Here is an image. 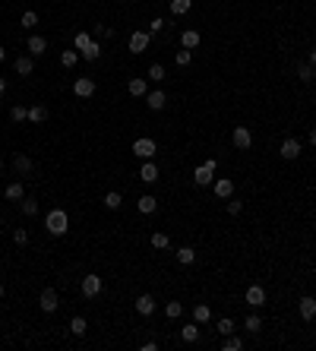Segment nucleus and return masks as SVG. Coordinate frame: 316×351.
Returning a JSON list of instances; mask_svg holds the SVG:
<instances>
[{
  "label": "nucleus",
  "instance_id": "obj_3",
  "mask_svg": "<svg viewBox=\"0 0 316 351\" xmlns=\"http://www.w3.org/2000/svg\"><path fill=\"white\" fill-rule=\"evenodd\" d=\"M38 307L44 313H57V307H60V298H57V288H44L41 298H38Z\"/></svg>",
  "mask_w": 316,
  "mask_h": 351
},
{
  "label": "nucleus",
  "instance_id": "obj_44",
  "mask_svg": "<svg viewBox=\"0 0 316 351\" xmlns=\"http://www.w3.org/2000/svg\"><path fill=\"white\" fill-rule=\"evenodd\" d=\"M161 29H165V19H158V16H155V19L149 22V32H152V35H158Z\"/></svg>",
  "mask_w": 316,
  "mask_h": 351
},
{
  "label": "nucleus",
  "instance_id": "obj_28",
  "mask_svg": "<svg viewBox=\"0 0 316 351\" xmlns=\"http://www.w3.org/2000/svg\"><path fill=\"white\" fill-rule=\"evenodd\" d=\"M193 260H196V250H193V247H180V250H177V263H180V266H190Z\"/></svg>",
  "mask_w": 316,
  "mask_h": 351
},
{
  "label": "nucleus",
  "instance_id": "obj_14",
  "mask_svg": "<svg viewBox=\"0 0 316 351\" xmlns=\"http://www.w3.org/2000/svg\"><path fill=\"white\" fill-rule=\"evenodd\" d=\"M98 291H101V278H98V275H86V278H83V295H86V298H95Z\"/></svg>",
  "mask_w": 316,
  "mask_h": 351
},
{
  "label": "nucleus",
  "instance_id": "obj_25",
  "mask_svg": "<svg viewBox=\"0 0 316 351\" xmlns=\"http://www.w3.org/2000/svg\"><path fill=\"white\" fill-rule=\"evenodd\" d=\"M190 7H193V0H171V13H174V16L190 13Z\"/></svg>",
  "mask_w": 316,
  "mask_h": 351
},
{
  "label": "nucleus",
  "instance_id": "obj_35",
  "mask_svg": "<svg viewBox=\"0 0 316 351\" xmlns=\"http://www.w3.org/2000/svg\"><path fill=\"white\" fill-rule=\"evenodd\" d=\"M165 313H168V317H171V320H177V317H180V313H183V304H180V301H168V307H165Z\"/></svg>",
  "mask_w": 316,
  "mask_h": 351
},
{
  "label": "nucleus",
  "instance_id": "obj_2",
  "mask_svg": "<svg viewBox=\"0 0 316 351\" xmlns=\"http://www.w3.org/2000/svg\"><path fill=\"white\" fill-rule=\"evenodd\" d=\"M155 152H158V143H155V139H149V136H139L136 139V143H133V155H139V158H152V155H155Z\"/></svg>",
  "mask_w": 316,
  "mask_h": 351
},
{
  "label": "nucleus",
  "instance_id": "obj_38",
  "mask_svg": "<svg viewBox=\"0 0 316 351\" xmlns=\"http://www.w3.org/2000/svg\"><path fill=\"white\" fill-rule=\"evenodd\" d=\"M149 79H152V83H161V79H165V67H161V64H152L149 67Z\"/></svg>",
  "mask_w": 316,
  "mask_h": 351
},
{
  "label": "nucleus",
  "instance_id": "obj_32",
  "mask_svg": "<svg viewBox=\"0 0 316 351\" xmlns=\"http://www.w3.org/2000/svg\"><path fill=\"white\" fill-rule=\"evenodd\" d=\"M10 117H13V124L29 121V108H22V104H13V108H10Z\"/></svg>",
  "mask_w": 316,
  "mask_h": 351
},
{
  "label": "nucleus",
  "instance_id": "obj_47",
  "mask_svg": "<svg viewBox=\"0 0 316 351\" xmlns=\"http://www.w3.org/2000/svg\"><path fill=\"white\" fill-rule=\"evenodd\" d=\"M95 35H108V38H111L114 29H108V26H95Z\"/></svg>",
  "mask_w": 316,
  "mask_h": 351
},
{
  "label": "nucleus",
  "instance_id": "obj_39",
  "mask_svg": "<svg viewBox=\"0 0 316 351\" xmlns=\"http://www.w3.org/2000/svg\"><path fill=\"white\" fill-rule=\"evenodd\" d=\"M76 61H79V51H64L60 54V64L70 70V67H76Z\"/></svg>",
  "mask_w": 316,
  "mask_h": 351
},
{
  "label": "nucleus",
  "instance_id": "obj_33",
  "mask_svg": "<svg viewBox=\"0 0 316 351\" xmlns=\"http://www.w3.org/2000/svg\"><path fill=\"white\" fill-rule=\"evenodd\" d=\"M19 209H22V215H35L38 212V203L32 200V196H22V203H19Z\"/></svg>",
  "mask_w": 316,
  "mask_h": 351
},
{
  "label": "nucleus",
  "instance_id": "obj_46",
  "mask_svg": "<svg viewBox=\"0 0 316 351\" xmlns=\"http://www.w3.org/2000/svg\"><path fill=\"white\" fill-rule=\"evenodd\" d=\"M240 209H243V203H240V200H228V215H237Z\"/></svg>",
  "mask_w": 316,
  "mask_h": 351
},
{
  "label": "nucleus",
  "instance_id": "obj_7",
  "mask_svg": "<svg viewBox=\"0 0 316 351\" xmlns=\"http://www.w3.org/2000/svg\"><path fill=\"white\" fill-rule=\"evenodd\" d=\"M234 146L237 149H250L253 146V133L247 130V127H234Z\"/></svg>",
  "mask_w": 316,
  "mask_h": 351
},
{
  "label": "nucleus",
  "instance_id": "obj_43",
  "mask_svg": "<svg viewBox=\"0 0 316 351\" xmlns=\"http://www.w3.org/2000/svg\"><path fill=\"white\" fill-rule=\"evenodd\" d=\"M218 332H221V335H231V332H234V320H228V317L218 320Z\"/></svg>",
  "mask_w": 316,
  "mask_h": 351
},
{
  "label": "nucleus",
  "instance_id": "obj_12",
  "mask_svg": "<svg viewBox=\"0 0 316 351\" xmlns=\"http://www.w3.org/2000/svg\"><path fill=\"white\" fill-rule=\"evenodd\" d=\"M297 310H300V320H313L316 317V298H300V304H297Z\"/></svg>",
  "mask_w": 316,
  "mask_h": 351
},
{
  "label": "nucleus",
  "instance_id": "obj_15",
  "mask_svg": "<svg viewBox=\"0 0 316 351\" xmlns=\"http://www.w3.org/2000/svg\"><path fill=\"white\" fill-rule=\"evenodd\" d=\"M200 32H196V29H186V32H180V44H183V48L186 51H193V48H200Z\"/></svg>",
  "mask_w": 316,
  "mask_h": 351
},
{
  "label": "nucleus",
  "instance_id": "obj_4",
  "mask_svg": "<svg viewBox=\"0 0 316 351\" xmlns=\"http://www.w3.org/2000/svg\"><path fill=\"white\" fill-rule=\"evenodd\" d=\"M73 92H76L79 98H92V95H95V83H92L89 76H79L76 83H73Z\"/></svg>",
  "mask_w": 316,
  "mask_h": 351
},
{
  "label": "nucleus",
  "instance_id": "obj_23",
  "mask_svg": "<svg viewBox=\"0 0 316 351\" xmlns=\"http://www.w3.org/2000/svg\"><path fill=\"white\" fill-rule=\"evenodd\" d=\"M29 121L32 124H44L48 121V108H44V104H32L29 108Z\"/></svg>",
  "mask_w": 316,
  "mask_h": 351
},
{
  "label": "nucleus",
  "instance_id": "obj_45",
  "mask_svg": "<svg viewBox=\"0 0 316 351\" xmlns=\"http://www.w3.org/2000/svg\"><path fill=\"white\" fill-rule=\"evenodd\" d=\"M13 241H16V244H26V241H29V231H26V228H16V231H13Z\"/></svg>",
  "mask_w": 316,
  "mask_h": 351
},
{
  "label": "nucleus",
  "instance_id": "obj_50",
  "mask_svg": "<svg viewBox=\"0 0 316 351\" xmlns=\"http://www.w3.org/2000/svg\"><path fill=\"white\" fill-rule=\"evenodd\" d=\"M310 143L316 146V127H313V130H310Z\"/></svg>",
  "mask_w": 316,
  "mask_h": 351
},
{
  "label": "nucleus",
  "instance_id": "obj_53",
  "mask_svg": "<svg viewBox=\"0 0 316 351\" xmlns=\"http://www.w3.org/2000/svg\"><path fill=\"white\" fill-rule=\"evenodd\" d=\"M0 298H4V285H0Z\"/></svg>",
  "mask_w": 316,
  "mask_h": 351
},
{
  "label": "nucleus",
  "instance_id": "obj_6",
  "mask_svg": "<svg viewBox=\"0 0 316 351\" xmlns=\"http://www.w3.org/2000/svg\"><path fill=\"white\" fill-rule=\"evenodd\" d=\"M247 304H250L253 310H260L263 304H266V291H263L260 285H250V288H247Z\"/></svg>",
  "mask_w": 316,
  "mask_h": 351
},
{
  "label": "nucleus",
  "instance_id": "obj_10",
  "mask_svg": "<svg viewBox=\"0 0 316 351\" xmlns=\"http://www.w3.org/2000/svg\"><path fill=\"white\" fill-rule=\"evenodd\" d=\"M136 313L152 317V313H155V298H152V295H139V298H136Z\"/></svg>",
  "mask_w": 316,
  "mask_h": 351
},
{
  "label": "nucleus",
  "instance_id": "obj_52",
  "mask_svg": "<svg viewBox=\"0 0 316 351\" xmlns=\"http://www.w3.org/2000/svg\"><path fill=\"white\" fill-rule=\"evenodd\" d=\"M0 174H4V158H0Z\"/></svg>",
  "mask_w": 316,
  "mask_h": 351
},
{
  "label": "nucleus",
  "instance_id": "obj_29",
  "mask_svg": "<svg viewBox=\"0 0 316 351\" xmlns=\"http://www.w3.org/2000/svg\"><path fill=\"white\" fill-rule=\"evenodd\" d=\"M86 329H89V323L83 317H73V320H70V332H73V335H86Z\"/></svg>",
  "mask_w": 316,
  "mask_h": 351
},
{
  "label": "nucleus",
  "instance_id": "obj_13",
  "mask_svg": "<svg viewBox=\"0 0 316 351\" xmlns=\"http://www.w3.org/2000/svg\"><path fill=\"white\" fill-rule=\"evenodd\" d=\"M48 51V38H41V35H29V54L32 57H41Z\"/></svg>",
  "mask_w": 316,
  "mask_h": 351
},
{
  "label": "nucleus",
  "instance_id": "obj_20",
  "mask_svg": "<svg viewBox=\"0 0 316 351\" xmlns=\"http://www.w3.org/2000/svg\"><path fill=\"white\" fill-rule=\"evenodd\" d=\"M180 338H183L186 345H193L196 338H200V323H196V320H193V323H186L183 329H180Z\"/></svg>",
  "mask_w": 316,
  "mask_h": 351
},
{
  "label": "nucleus",
  "instance_id": "obj_5",
  "mask_svg": "<svg viewBox=\"0 0 316 351\" xmlns=\"http://www.w3.org/2000/svg\"><path fill=\"white\" fill-rule=\"evenodd\" d=\"M300 155V139H294V136H288L285 143H282V158H288V161H294Z\"/></svg>",
  "mask_w": 316,
  "mask_h": 351
},
{
  "label": "nucleus",
  "instance_id": "obj_37",
  "mask_svg": "<svg viewBox=\"0 0 316 351\" xmlns=\"http://www.w3.org/2000/svg\"><path fill=\"white\" fill-rule=\"evenodd\" d=\"M120 193H117V190H111V193H104V206H108V209H120Z\"/></svg>",
  "mask_w": 316,
  "mask_h": 351
},
{
  "label": "nucleus",
  "instance_id": "obj_51",
  "mask_svg": "<svg viewBox=\"0 0 316 351\" xmlns=\"http://www.w3.org/2000/svg\"><path fill=\"white\" fill-rule=\"evenodd\" d=\"M0 61H7V48H4V44H0Z\"/></svg>",
  "mask_w": 316,
  "mask_h": 351
},
{
  "label": "nucleus",
  "instance_id": "obj_41",
  "mask_svg": "<svg viewBox=\"0 0 316 351\" xmlns=\"http://www.w3.org/2000/svg\"><path fill=\"white\" fill-rule=\"evenodd\" d=\"M193 61V54L190 51H186V48H180L177 54H174V64H177V67H186V64H190Z\"/></svg>",
  "mask_w": 316,
  "mask_h": 351
},
{
  "label": "nucleus",
  "instance_id": "obj_22",
  "mask_svg": "<svg viewBox=\"0 0 316 351\" xmlns=\"http://www.w3.org/2000/svg\"><path fill=\"white\" fill-rule=\"evenodd\" d=\"M13 171L22 174V178H26V174H32V158H29V155H16V158H13Z\"/></svg>",
  "mask_w": 316,
  "mask_h": 351
},
{
  "label": "nucleus",
  "instance_id": "obj_9",
  "mask_svg": "<svg viewBox=\"0 0 316 351\" xmlns=\"http://www.w3.org/2000/svg\"><path fill=\"white\" fill-rule=\"evenodd\" d=\"M127 92H130L133 98H146V92H149V86H146V79L143 76H133L130 83H127Z\"/></svg>",
  "mask_w": 316,
  "mask_h": 351
},
{
  "label": "nucleus",
  "instance_id": "obj_42",
  "mask_svg": "<svg viewBox=\"0 0 316 351\" xmlns=\"http://www.w3.org/2000/svg\"><path fill=\"white\" fill-rule=\"evenodd\" d=\"M22 26H26V29L38 26V13H32V10H26V13H22Z\"/></svg>",
  "mask_w": 316,
  "mask_h": 351
},
{
  "label": "nucleus",
  "instance_id": "obj_26",
  "mask_svg": "<svg viewBox=\"0 0 316 351\" xmlns=\"http://www.w3.org/2000/svg\"><path fill=\"white\" fill-rule=\"evenodd\" d=\"M22 193H26V190H22V184H19V181L7 184V190H4V196H7V200H22Z\"/></svg>",
  "mask_w": 316,
  "mask_h": 351
},
{
  "label": "nucleus",
  "instance_id": "obj_21",
  "mask_svg": "<svg viewBox=\"0 0 316 351\" xmlns=\"http://www.w3.org/2000/svg\"><path fill=\"white\" fill-rule=\"evenodd\" d=\"M139 212H143V215H152V212H155V209H158V200H155V196H152V193H146V196H139Z\"/></svg>",
  "mask_w": 316,
  "mask_h": 351
},
{
  "label": "nucleus",
  "instance_id": "obj_17",
  "mask_svg": "<svg viewBox=\"0 0 316 351\" xmlns=\"http://www.w3.org/2000/svg\"><path fill=\"white\" fill-rule=\"evenodd\" d=\"M212 168H209V165H200V168H196L193 171V184H200V187H209V184H212Z\"/></svg>",
  "mask_w": 316,
  "mask_h": 351
},
{
  "label": "nucleus",
  "instance_id": "obj_30",
  "mask_svg": "<svg viewBox=\"0 0 316 351\" xmlns=\"http://www.w3.org/2000/svg\"><path fill=\"white\" fill-rule=\"evenodd\" d=\"M79 54H83V57H86V61H98V57H101V44H98V41H92V44H89V48H83V51H79Z\"/></svg>",
  "mask_w": 316,
  "mask_h": 351
},
{
  "label": "nucleus",
  "instance_id": "obj_36",
  "mask_svg": "<svg viewBox=\"0 0 316 351\" xmlns=\"http://www.w3.org/2000/svg\"><path fill=\"white\" fill-rule=\"evenodd\" d=\"M243 326H247V329H250V332H256V335H260V329H263V320H260V317H256V313H250V317H247V320H243Z\"/></svg>",
  "mask_w": 316,
  "mask_h": 351
},
{
  "label": "nucleus",
  "instance_id": "obj_19",
  "mask_svg": "<svg viewBox=\"0 0 316 351\" xmlns=\"http://www.w3.org/2000/svg\"><path fill=\"white\" fill-rule=\"evenodd\" d=\"M231 193H234V181H228V178L215 181V196L218 200H231Z\"/></svg>",
  "mask_w": 316,
  "mask_h": 351
},
{
  "label": "nucleus",
  "instance_id": "obj_40",
  "mask_svg": "<svg viewBox=\"0 0 316 351\" xmlns=\"http://www.w3.org/2000/svg\"><path fill=\"white\" fill-rule=\"evenodd\" d=\"M240 348H243V342H240V338L234 335V332L225 335V351H240Z\"/></svg>",
  "mask_w": 316,
  "mask_h": 351
},
{
  "label": "nucleus",
  "instance_id": "obj_27",
  "mask_svg": "<svg viewBox=\"0 0 316 351\" xmlns=\"http://www.w3.org/2000/svg\"><path fill=\"white\" fill-rule=\"evenodd\" d=\"M152 247H155V250H168L171 247V241H168V234H161V231H155V234H152Z\"/></svg>",
  "mask_w": 316,
  "mask_h": 351
},
{
  "label": "nucleus",
  "instance_id": "obj_48",
  "mask_svg": "<svg viewBox=\"0 0 316 351\" xmlns=\"http://www.w3.org/2000/svg\"><path fill=\"white\" fill-rule=\"evenodd\" d=\"M310 67H316V48H310Z\"/></svg>",
  "mask_w": 316,
  "mask_h": 351
},
{
  "label": "nucleus",
  "instance_id": "obj_1",
  "mask_svg": "<svg viewBox=\"0 0 316 351\" xmlns=\"http://www.w3.org/2000/svg\"><path fill=\"white\" fill-rule=\"evenodd\" d=\"M44 228H48V234H54V238H64V234L70 231V218L64 209H51L48 218H44Z\"/></svg>",
  "mask_w": 316,
  "mask_h": 351
},
{
  "label": "nucleus",
  "instance_id": "obj_8",
  "mask_svg": "<svg viewBox=\"0 0 316 351\" xmlns=\"http://www.w3.org/2000/svg\"><path fill=\"white\" fill-rule=\"evenodd\" d=\"M146 104H149L152 111H161V108L168 104V95H165L161 89H155V92H146Z\"/></svg>",
  "mask_w": 316,
  "mask_h": 351
},
{
  "label": "nucleus",
  "instance_id": "obj_18",
  "mask_svg": "<svg viewBox=\"0 0 316 351\" xmlns=\"http://www.w3.org/2000/svg\"><path fill=\"white\" fill-rule=\"evenodd\" d=\"M139 178H143L146 184H155V181H158V165H155V161H152V158H149V161H146V165H143V168H139Z\"/></svg>",
  "mask_w": 316,
  "mask_h": 351
},
{
  "label": "nucleus",
  "instance_id": "obj_24",
  "mask_svg": "<svg viewBox=\"0 0 316 351\" xmlns=\"http://www.w3.org/2000/svg\"><path fill=\"white\" fill-rule=\"evenodd\" d=\"M193 320H196V323H209V320H212L209 304H196V307H193Z\"/></svg>",
  "mask_w": 316,
  "mask_h": 351
},
{
  "label": "nucleus",
  "instance_id": "obj_11",
  "mask_svg": "<svg viewBox=\"0 0 316 351\" xmlns=\"http://www.w3.org/2000/svg\"><path fill=\"white\" fill-rule=\"evenodd\" d=\"M149 48V32H133L130 35V51L133 54H143Z\"/></svg>",
  "mask_w": 316,
  "mask_h": 351
},
{
  "label": "nucleus",
  "instance_id": "obj_34",
  "mask_svg": "<svg viewBox=\"0 0 316 351\" xmlns=\"http://www.w3.org/2000/svg\"><path fill=\"white\" fill-rule=\"evenodd\" d=\"M73 44H76V51L89 48V44H92V35H89V32H76V35H73Z\"/></svg>",
  "mask_w": 316,
  "mask_h": 351
},
{
  "label": "nucleus",
  "instance_id": "obj_49",
  "mask_svg": "<svg viewBox=\"0 0 316 351\" xmlns=\"http://www.w3.org/2000/svg\"><path fill=\"white\" fill-rule=\"evenodd\" d=\"M4 92H7V79L0 76V95H4Z\"/></svg>",
  "mask_w": 316,
  "mask_h": 351
},
{
  "label": "nucleus",
  "instance_id": "obj_31",
  "mask_svg": "<svg viewBox=\"0 0 316 351\" xmlns=\"http://www.w3.org/2000/svg\"><path fill=\"white\" fill-rule=\"evenodd\" d=\"M297 76L303 79V83H313V79H316V67H310V64H300V67H297Z\"/></svg>",
  "mask_w": 316,
  "mask_h": 351
},
{
  "label": "nucleus",
  "instance_id": "obj_16",
  "mask_svg": "<svg viewBox=\"0 0 316 351\" xmlns=\"http://www.w3.org/2000/svg\"><path fill=\"white\" fill-rule=\"evenodd\" d=\"M13 67H16V73H19V76H32V70H35V57H32V54L16 57V64H13Z\"/></svg>",
  "mask_w": 316,
  "mask_h": 351
}]
</instances>
